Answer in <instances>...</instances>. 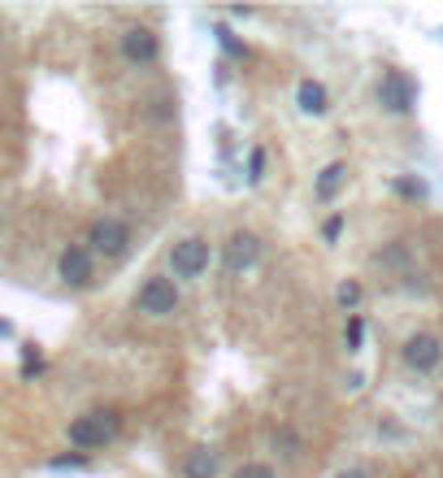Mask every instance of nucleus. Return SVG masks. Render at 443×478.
Segmentation results:
<instances>
[{"label":"nucleus","mask_w":443,"mask_h":478,"mask_svg":"<svg viewBox=\"0 0 443 478\" xmlns=\"http://www.w3.org/2000/svg\"><path fill=\"white\" fill-rule=\"evenodd\" d=\"M396 192L409 196V201H422V196H426V183H417V178H396Z\"/></svg>","instance_id":"nucleus-17"},{"label":"nucleus","mask_w":443,"mask_h":478,"mask_svg":"<svg viewBox=\"0 0 443 478\" xmlns=\"http://www.w3.org/2000/svg\"><path fill=\"white\" fill-rule=\"evenodd\" d=\"M378 104H382L387 113H396V118L413 113V104H417V87H413V78L405 74V70H387V74L378 78Z\"/></svg>","instance_id":"nucleus-7"},{"label":"nucleus","mask_w":443,"mask_h":478,"mask_svg":"<svg viewBox=\"0 0 443 478\" xmlns=\"http://www.w3.org/2000/svg\"><path fill=\"white\" fill-rule=\"evenodd\" d=\"M231 478H278V474H274V466H266V461H243Z\"/></svg>","instance_id":"nucleus-16"},{"label":"nucleus","mask_w":443,"mask_h":478,"mask_svg":"<svg viewBox=\"0 0 443 478\" xmlns=\"http://www.w3.org/2000/svg\"><path fill=\"white\" fill-rule=\"evenodd\" d=\"M257 261H261V239L252 235V231H235V235L226 239V274L231 278L248 274Z\"/></svg>","instance_id":"nucleus-9"},{"label":"nucleus","mask_w":443,"mask_h":478,"mask_svg":"<svg viewBox=\"0 0 443 478\" xmlns=\"http://www.w3.org/2000/svg\"><path fill=\"white\" fill-rule=\"evenodd\" d=\"M118 53L131 70H148L161 62V39H157L152 27H127L122 39H118Z\"/></svg>","instance_id":"nucleus-5"},{"label":"nucleus","mask_w":443,"mask_h":478,"mask_svg":"<svg viewBox=\"0 0 443 478\" xmlns=\"http://www.w3.org/2000/svg\"><path fill=\"white\" fill-rule=\"evenodd\" d=\"M343 343H348V352H361V343H365V317H361V313H352V317H348V326H343Z\"/></svg>","instance_id":"nucleus-14"},{"label":"nucleus","mask_w":443,"mask_h":478,"mask_svg":"<svg viewBox=\"0 0 443 478\" xmlns=\"http://www.w3.org/2000/svg\"><path fill=\"white\" fill-rule=\"evenodd\" d=\"M335 478H370V474H365V470H357V466H352V470H340V474H335Z\"/></svg>","instance_id":"nucleus-21"},{"label":"nucleus","mask_w":443,"mask_h":478,"mask_svg":"<svg viewBox=\"0 0 443 478\" xmlns=\"http://www.w3.org/2000/svg\"><path fill=\"white\" fill-rule=\"evenodd\" d=\"M57 274H62V283L74 287V292L92 287V283H96V261H92L87 243H70L66 252L57 257Z\"/></svg>","instance_id":"nucleus-8"},{"label":"nucleus","mask_w":443,"mask_h":478,"mask_svg":"<svg viewBox=\"0 0 443 478\" xmlns=\"http://www.w3.org/2000/svg\"><path fill=\"white\" fill-rule=\"evenodd\" d=\"M248 170H252V174H248L252 183H261V178H266V174H261V170H266V152H261V148L252 152V161H248Z\"/></svg>","instance_id":"nucleus-19"},{"label":"nucleus","mask_w":443,"mask_h":478,"mask_svg":"<svg viewBox=\"0 0 443 478\" xmlns=\"http://www.w3.org/2000/svg\"><path fill=\"white\" fill-rule=\"evenodd\" d=\"M183 305V296H178V283H174L170 274H148L144 278V287L135 292V309L144 317H174Z\"/></svg>","instance_id":"nucleus-2"},{"label":"nucleus","mask_w":443,"mask_h":478,"mask_svg":"<svg viewBox=\"0 0 443 478\" xmlns=\"http://www.w3.org/2000/svg\"><path fill=\"white\" fill-rule=\"evenodd\" d=\"M87 252H92V257L101 252L109 261L127 257V252H131V227H127L122 218H96L92 231H87Z\"/></svg>","instance_id":"nucleus-4"},{"label":"nucleus","mask_w":443,"mask_h":478,"mask_svg":"<svg viewBox=\"0 0 443 478\" xmlns=\"http://www.w3.org/2000/svg\"><path fill=\"white\" fill-rule=\"evenodd\" d=\"M343 178H348V166H343V161H331L326 170L317 174V187H313V192H317V201H331V196L343 187Z\"/></svg>","instance_id":"nucleus-12"},{"label":"nucleus","mask_w":443,"mask_h":478,"mask_svg":"<svg viewBox=\"0 0 443 478\" xmlns=\"http://www.w3.org/2000/svg\"><path fill=\"white\" fill-rule=\"evenodd\" d=\"M296 104H300V113H308V118H322V113L331 109V92H326L317 78H300V87H296Z\"/></svg>","instance_id":"nucleus-10"},{"label":"nucleus","mask_w":443,"mask_h":478,"mask_svg":"<svg viewBox=\"0 0 443 478\" xmlns=\"http://www.w3.org/2000/svg\"><path fill=\"white\" fill-rule=\"evenodd\" d=\"M340 235H343V213H335V218H326V227H322V239H326V243H335Z\"/></svg>","instance_id":"nucleus-18"},{"label":"nucleus","mask_w":443,"mask_h":478,"mask_svg":"<svg viewBox=\"0 0 443 478\" xmlns=\"http://www.w3.org/2000/svg\"><path fill=\"white\" fill-rule=\"evenodd\" d=\"M361 296H365V292H361V283H357V278H343L340 287H335V301H340V305L348 309V317L357 313V305H361Z\"/></svg>","instance_id":"nucleus-13"},{"label":"nucleus","mask_w":443,"mask_h":478,"mask_svg":"<svg viewBox=\"0 0 443 478\" xmlns=\"http://www.w3.org/2000/svg\"><path fill=\"white\" fill-rule=\"evenodd\" d=\"M274 448H283V457H287V461H296V457H300V440H296L287 426H283V431H274Z\"/></svg>","instance_id":"nucleus-15"},{"label":"nucleus","mask_w":443,"mask_h":478,"mask_svg":"<svg viewBox=\"0 0 443 478\" xmlns=\"http://www.w3.org/2000/svg\"><path fill=\"white\" fill-rule=\"evenodd\" d=\"M118 431H122V413L118 409H92V413H78L74 422H70V448L74 452H96V448L113 444L118 440Z\"/></svg>","instance_id":"nucleus-1"},{"label":"nucleus","mask_w":443,"mask_h":478,"mask_svg":"<svg viewBox=\"0 0 443 478\" xmlns=\"http://www.w3.org/2000/svg\"><path fill=\"white\" fill-rule=\"evenodd\" d=\"M400 361L409 366L413 375H435L443 366V340L439 335H431V331H417V335H409L405 340V348H400Z\"/></svg>","instance_id":"nucleus-6"},{"label":"nucleus","mask_w":443,"mask_h":478,"mask_svg":"<svg viewBox=\"0 0 443 478\" xmlns=\"http://www.w3.org/2000/svg\"><path fill=\"white\" fill-rule=\"evenodd\" d=\"M74 466H87V457H83V452H70V457H57V461H53V470H74Z\"/></svg>","instance_id":"nucleus-20"},{"label":"nucleus","mask_w":443,"mask_h":478,"mask_svg":"<svg viewBox=\"0 0 443 478\" xmlns=\"http://www.w3.org/2000/svg\"><path fill=\"white\" fill-rule=\"evenodd\" d=\"M183 478H217V452L213 448H192L183 457Z\"/></svg>","instance_id":"nucleus-11"},{"label":"nucleus","mask_w":443,"mask_h":478,"mask_svg":"<svg viewBox=\"0 0 443 478\" xmlns=\"http://www.w3.org/2000/svg\"><path fill=\"white\" fill-rule=\"evenodd\" d=\"M209 261H213V248H209V239H201V235L178 239V243L170 248V278L192 283V278L209 274Z\"/></svg>","instance_id":"nucleus-3"}]
</instances>
